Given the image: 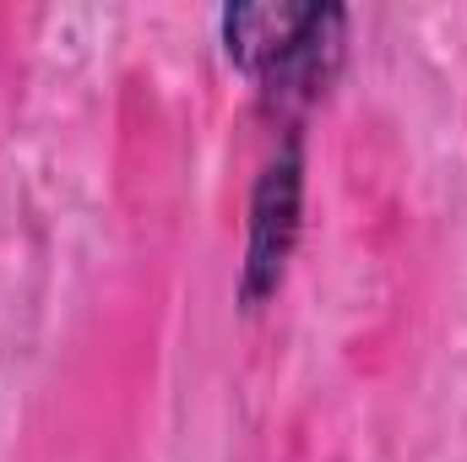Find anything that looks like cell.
Returning <instances> with one entry per match:
<instances>
[{
  "label": "cell",
  "mask_w": 467,
  "mask_h": 462,
  "mask_svg": "<svg viewBox=\"0 0 467 462\" xmlns=\"http://www.w3.org/2000/svg\"><path fill=\"white\" fill-rule=\"evenodd\" d=\"M343 27L348 11L327 0H255L223 11L234 66L255 77V88L277 110H299L327 93L343 60Z\"/></svg>",
  "instance_id": "6da1fadb"
},
{
  "label": "cell",
  "mask_w": 467,
  "mask_h": 462,
  "mask_svg": "<svg viewBox=\"0 0 467 462\" xmlns=\"http://www.w3.org/2000/svg\"><path fill=\"white\" fill-rule=\"evenodd\" d=\"M299 196H305V163H299V142H288L261 169V185H255V202H250L244 305H261L283 283V267H288L294 239H299Z\"/></svg>",
  "instance_id": "7a4b0ae2"
}]
</instances>
